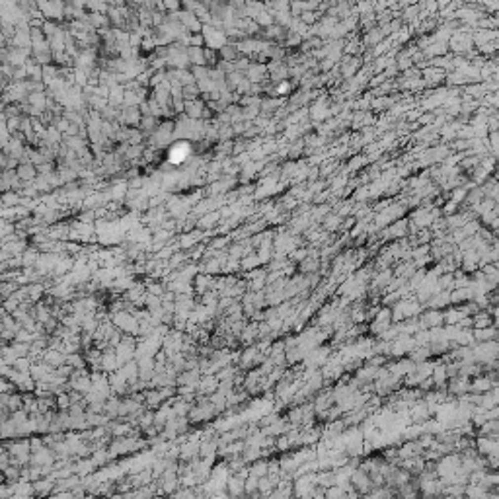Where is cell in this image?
<instances>
[{"instance_id":"obj_3","label":"cell","mask_w":499,"mask_h":499,"mask_svg":"<svg viewBox=\"0 0 499 499\" xmlns=\"http://www.w3.org/2000/svg\"><path fill=\"white\" fill-rule=\"evenodd\" d=\"M119 499H127V498H119Z\"/></svg>"},{"instance_id":"obj_2","label":"cell","mask_w":499,"mask_h":499,"mask_svg":"<svg viewBox=\"0 0 499 499\" xmlns=\"http://www.w3.org/2000/svg\"><path fill=\"white\" fill-rule=\"evenodd\" d=\"M188 153H190V147L182 145V147H178V149H174V151L170 153V158H172L174 162H178V160H182L184 156H188Z\"/></svg>"},{"instance_id":"obj_1","label":"cell","mask_w":499,"mask_h":499,"mask_svg":"<svg viewBox=\"0 0 499 499\" xmlns=\"http://www.w3.org/2000/svg\"><path fill=\"white\" fill-rule=\"evenodd\" d=\"M227 488H229V494L232 498H240L242 494H246V482L240 476H234L232 480H229Z\"/></svg>"}]
</instances>
